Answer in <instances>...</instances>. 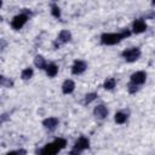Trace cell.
Masks as SVG:
<instances>
[{
    "instance_id": "cell-1",
    "label": "cell",
    "mask_w": 155,
    "mask_h": 155,
    "mask_svg": "<svg viewBox=\"0 0 155 155\" xmlns=\"http://www.w3.org/2000/svg\"><path fill=\"white\" fill-rule=\"evenodd\" d=\"M131 35H132L131 29L124 28L122 30H120L117 33H103L99 38V41L104 46H114V45L120 44L124 39L130 38Z\"/></svg>"
},
{
    "instance_id": "cell-2",
    "label": "cell",
    "mask_w": 155,
    "mask_h": 155,
    "mask_svg": "<svg viewBox=\"0 0 155 155\" xmlns=\"http://www.w3.org/2000/svg\"><path fill=\"white\" fill-rule=\"evenodd\" d=\"M67 147V139L63 137H57L52 142L46 143L39 151L38 155H57Z\"/></svg>"
},
{
    "instance_id": "cell-3",
    "label": "cell",
    "mask_w": 155,
    "mask_h": 155,
    "mask_svg": "<svg viewBox=\"0 0 155 155\" xmlns=\"http://www.w3.org/2000/svg\"><path fill=\"white\" fill-rule=\"evenodd\" d=\"M30 16H31V12L28 11V8H23L22 12L17 13L16 16L12 17V19H11V22H10L11 28H12L13 30H19V29H22V28L27 24V22L29 21Z\"/></svg>"
},
{
    "instance_id": "cell-4",
    "label": "cell",
    "mask_w": 155,
    "mask_h": 155,
    "mask_svg": "<svg viewBox=\"0 0 155 155\" xmlns=\"http://www.w3.org/2000/svg\"><path fill=\"white\" fill-rule=\"evenodd\" d=\"M142 56V51L139 47L137 46H133V47H128V48H125L122 52H121V57L124 58V61H126L127 63H134L137 62Z\"/></svg>"
},
{
    "instance_id": "cell-5",
    "label": "cell",
    "mask_w": 155,
    "mask_h": 155,
    "mask_svg": "<svg viewBox=\"0 0 155 155\" xmlns=\"http://www.w3.org/2000/svg\"><path fill=\"white\" fill-rule=\"evenodd\" d=\"M147 29H148V24L144 21V18H136L132 22V25H131L132 34H136V35L143 34L144 31H147Z\"/></svg>"
},
{
    "instance_id": "cell-6",
    "label": "cell",
    "mask_w": 155,
    "mask_h": 155,
    "mask_svg": "<svg viewBox=\"0 0 155 155\" xmlns=\"http://www.w3.org/2000/svg\"><path fill=\"white\" fill-rule=\"evenodd\" d=\"M86 70H87V63L84 59H75L71 64V68H70L71 74L75 75V76H79V75L84 74Z\"/></svg>"
},
{
    "instance_id": "cell-7",
    "label": "cell",
    "mask_w": 155,
    "mask_h": 155,
    "mask_svg": "<svg viewBox=\"0 0 155 155\" xmlns=\"http://www.w3.org/2000/svg\"><path fill=\"white\" fill-rule=\"evenodd\" d=\"M90 144H91V143H90V139H88L86 136H80V137L75 140L73 149L76 150V151H79V153H82L84 150L90 149Z\"/></svg>"
},
{
    "instance_id": "cell-8",
    "label": "cell",
    "mask_w": 155,
    "mask_h": 155,
    "mask_svg": "<svg viewBox=\"0 0 155 155\" xmlns=\"http://www.w3.org/2000/svg\"><path fill=\"white\" fill-rule=\"evenodd\" d=\"M147 76H148V75H147V73H145L144 70H137V71H134V73L131 74L130 81L133 82V84H136V85H138V86L140 87L142 85L145 84Z\"/></svg>"
},
{
    "instance_id": "cell-9",
    "label": "cell",
    "mask_w": 155,
    "mask_h": 155,
    "mask_svg": "<svg viewBox=\"0 0 155 155\" xmlns=\"http://www.w3.org/2000/svg\"><path fill=\"white\" fill-rule=\"evenodd\" d=\"M41 124H42V126H44L45 130H47V131H50V132H53V131L58 127L59 120H58V117H56V116H48V117H45Z\"/></svg>"
},
{
    "instance_id": "cell-10",
    "label": "cell",
    "mask_w": 155,
    "mask_h": 155,
    "mask_svg": "<svg viewBox=\"0 0 155 155\" xmlns=\"http://www.w3.org/2000/svg\"><path fill=\"white\" fill-rule=\"evenodd\" d=\"M93 115L97 117V119H99V120H104V119H107L108 117V115H109V109L107 108V105L105 104H97L94 108H93Z\"/></svg>"
},
{
    "instance_id": "cell-11",
    "label": "cell",
    "mask_w": 155,
    "mask_h": 155,
    "mask_svg": "<svg viewBox=\"0 0 155 155\" xmlns=\"http://www.w3.org/2000/svg\"><path fill=\"white\" fill-rule=\"evenodd\" d=\"M71 39H73V35H71V33H70L68 29H62V30L58 33L57 38H56V40L61 44V46H62V45H65V44H68V42H70Z\"/></svg>"
},
{
    "instance_id": "cell-12",
    "label": "cell",
    "mask_w": 155,
    "mask_h": 155,
    "mask_svg": "<svg viewBox=\"0 0 155 155\" xmlns=\"http://www.w3.org/2000/svg\"><path fill=\"white\" fill-rule=\"evenodd\" d=\"M128 117H130L128 111H126V110H119L114 115V121L117 125H124V124H126L128 121Z\"/></svg>"
},
{
    "instance_id": "cell-13",
    "label": "cell",
    "mask_w": 155,
    "mask_h": 155,
    "mask_svg": "<svg viewBox=\"0 0 155 155\" xmlns=\"http://www.w3.org/2000/svg\"><path fill=\"white\" fill-rule=\"evenodd\" d=\"M75 87H76V85H75L74 80L67 79L62 84V92H63V94H71L75 91Z\"/></svg>"
},
{
    "instance_id": "cell-14",
    "label": "cell",
    "mask_w": 155,
    "mask_h": 155,
    "mask_svg": "<svg viewBox=\"0 0 155 155\" xmlns=\"http://www.w3.org/2000/svg\"><path fill=\"white\" fill-rule=\"evenodd\" d=\"M47 64L48 63H47L46 58L42 54H36L34 57V65H35V68H38L40 70H45L46 67H47Z\"/></svg>"
},
{
    "instance_id": "cell-15",
    "label": "cell",
    "mask_w": 155,
    "mask_h": 155,
    "mask_svg": "<svg viewBox=\"0 0 155 155\" xmlns=\"http://www.w3.org/2000/svg\"><path fill=\"white\" fill-rule=\"evenodd\" d=\"M58 71H59V67H58V64H56V63H53V62L48 63L47 67H46V69H45L46 75H47L48 78H51V79L54 78V76H57Z\"/></svg>"
},
{
    "instance_id": "cell-16",
    "label": "cell",
    "mask_w": 155,
    "mask_h": 155,
    "mask_svg": "<svg viewBox=\"0 0 155 155\" xmlns=\"http://www.w3.org/2000/svg\"><path fill=\"white\" fill-rule=\"evenodd\" d=\"M34 76V69L31 67H25L22 71H21V79L23 81H28Z\"/></svg>"
},
{
    "instance_id": "cell-17",
    "label": "cell",
    "mask_w": 155,
    "mask_h": 155,
    "mask_svg": "<svg viewBox=\"0 0 155 155\" xmlns=\"http://www.w3.org/2000/svg\"><path fill=\"white\" fill-rule=\"evenodd\" d=\"M116 87V79L115 78H107L103 82V88L107 91H113Z\"/></svg>"
},
{
    "instance_id": "cell-18",
    "label": "cell",
    "mask_w": 155,
    "mask_h": 155,
    "mask_svg": "<svg viewBox=\"0 0 155 155\" xmlns=\"http://www.w3.org/2000/svg\"><path fill=\"white\" fill-rule=\"evenodd\" d=\"M98 98V93L97 92H88L84 96V99H82V104L84 105H88L91 104L92 102H94L96 99Z\"/></svg>"
},
{
    "instance_id": "cell-19",
    "label": "cell",
    "mask_w": 155,
    "mask_h": 155,
    "mask_svg": "<svg viewBox=\"0 0 155 155\" xmlns=\"http://www.w3.org/2000/svg\"><path fill=\"white\" fill-rule=\"evenodd\" d=\"M50 11H51V15H52L54 18H57V19H61V18H62V10H61V7H59L57 4L52 2V4L50 5Z\"/></svg>"
},
{
    "instance_id": "cell-20",
    "label": "cell",
    "mask_w": 155,
    "mask_h": 155,
    "mask_svg": "<svg viewBox=\"0 0 155 155\" xmlns=\"http://www.w3.org/2000/svg\"><path fill=\"white\" fill-rule=\"evenodd\" d=\"M0 85L2 87H13V81L10 78H6L5 75L0 76Z\"/></svg>"
},
{
    "instance_id": "cell-21",
    "label": "cell",
    "mask_w": 155,
    "mask_h": 155,
    "mask_svg": "<svg viewBox=\"0 0 155 155\" xmlns=\"http://www.w3.org/2000/svg\"><path fill=\"white\" fill-rule=\"evenodd\" d=\"M126 88H127V92H128L130 94H134V93H137V92L140 90V87H139L138 85H136V84H133V82H131V81H128Z\"/></svg>"
},
{
    "instance_id": "cell-22",
    "label": "cell",
    "mask_w": 155,
    "mask_h": 155,
    "mask_svg": "<svg viewBox=\"0 0 155 155\" xmlns=\"http://www.w3.org/2000/svg\"><path fill=\"white\" fill-rule=\"evenodd\" d=\"M5 155H27V151L25 149H18V150H11V151H7Z\"/></svg>"
},
{
    "instance_id": "cell-23",
    "label": "cell",
    "mask_w": 155,
    "mask_h": 155,
    "mask_svg": "<svg viewBox=\"0 0 155 155\" xmlns=\"http://www.w3.org/2000/svg\"><path fill=\"white\" fill-rule=\"evenodd\" d=\"M81 153H79V151H76V150H74V149H71L70 151H69V155H80Z\"/></svg>"
},
{
    "instance_id": "cell-24",
    "label": "cell",
    "mask_w": 155,
    "mask_h": 155,
    "mask_svg": "<svg viewBox=\"0 0 155 155\" xmlns=\"http://www.w3.org/2000/svg\"><path fill=\"white\" fill-rule=\"evenodd\" d=\"M6 47V41H5V39H1V50H4Z\"/></svg>"
},
{
    "instance_id": "cell-25",
    "label": "cell",
    "mask_w": 155,
    "mask_h": 155,
    "mask_svg": "<svg viewBox=\"0 0 155 155\" xmlns=\"http://www.w3.org/2000/svg\"><path fill=\"white\" fill-rule=\"evenodd\" d=\"M151 5H153V6H155V1H153V2H151Z\"/></svg>"
}]
</instances>
